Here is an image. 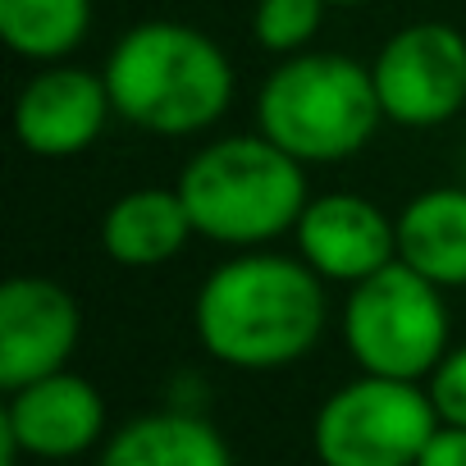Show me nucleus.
Returning <instances> with one entry per match:
<instances>
[{"instance_id": "nucleus-3", "label": "nucleus", "mask_w": 466, "mask_h": 466, "mask_svg": "<svg viewBox=\"0 0 466 466\" xmlns=\"http://www.w3.org/2000/svg\"><path fill=\"white\" fill-rule=\"evenodd\" d=\"M178 197L197 238L219 248H266L298 228L307 210V165L266 133H228L192 151L178 174Z\"/></svg>"}, {"instance_id": "nucleus-1", "label": "nucleus", "mask_w": 466, "mask_h": 466, "mask_svg": "<svg viewBox=\"0 0 466 466\" xmlns=\"http://www.w3.org/2000/svg\"><path fill=\"white\" fill-rule=\"evenodd\" d=\"M329 325L325 279L284 252H238L219 261L192 302V329L206 357L228 370H284L316 352Z\"/></svg>"}, {"instance_id": "nucleus-11", "label": "nucleus", "mask_w": 466, "mask_h": 466, "mask_svg": "<svg viewBox=\"0 0 466 466\" xmlns=\"http://www.w3.org/2000/svg\"><path fill=\"white\" fill-rule=\"evenodd\" d=\"M293 243L325 284L352 289L398 261V215L366 201L361 192H325L307 201Z\"/></svg>"}, {"instance_id": "nucleus-8", "label": "nucleus", "mask_w": 466, "mask_h": 466, "mask_svg": "<svg viewBox=\"0 0 466 466\" xmlns=\"http://www.w3.org/2000/svg\"><path fill=\"white\" fill-rule=\"evenodd\" d=\"M106 398L92 380L69 366L15 389L0 411V466H19V457L37 461H74L101 448L110 434Z\"/></svg>"}, {"instance_id": "nucleus-7", "label": "nucleus", "mask_w": 466, "mask_h": 466, "mask_svg": "<svg viewBox=\"0 0 466 466\" xmlns=\"http://www.w3.org/2000/svg\"><path fill=\"white\" fill-rule=\"evenodd\" d=\"M370 78L389 124L439 128L466 106V37L439 19L407 24L380 46Z\"/></svg>"}, {"instance_id": "nucleus-14", "label": "nucleus", "mask_w": 466, "mask_h": 466, "mask_svg": "<svg viewBox=\"0 0 466 466\" xmlns=\"http://www.w3.org/2000/svg\"><path fill=\"white\" fill-rule=\"evenodd\" d=\"M398 261L443 293L466 289V187H425L398 210Z\"/></svg>"}, {"instance_id": "nucleus-12", "label": "nucleus", "mask_w": 466, "mask_h": 466, "mask_svg": "<svg viewBox=\"0 0 466 466\" xmlns=\"http://www.w3.org/2000/svg\"><path fill=\"white\" fill-rule=\"evenodd\" d=\"M192 233L197 228L178 187H133L101 215V248L124 270L169 266Z\"/></svg>"}, {"instance_id": "nucleus-15", "label": "nucleus", "mask_w": 466, "mask_h": 466, "mask_svg": "<svg viewBox=\"0 0 466 466\" xmlns=\"http://www.w3.org/2000/svg\"><path fill=\"white\" fill-rule=\"evenodd\" d=\"M92 33V0H0V37L33 65L69 60Z\"/></svg>"}, {"instance_id": "nucleus-10", "label": "nucleus", "mask_w": 466, "mask_h": 466, "mask_svg": "<svg viewBox=\"0 0 466 466\" xmlns=\"http://www.w3.org/2000/svg\"><path fill=\"white\" fill-rule=\"evenodd\" d=\"M110 115H115V101H110L106 74L56 60V65H42L24 83L15 101V137L28 156L69 160V156H83L106 133Z\"/></svg>"}, {"instance_id": "nucleus-6", "label": "nucleus", "mask_w": 466, "mask_h": 466, "mask_svg": "<svg viewBox=\"0 0 466 466\" xmlns=\"http://www.w3.org/2000/svg\"><path fill=\"white\" fill-rule=\"evenodd\" d=\"M434 430L439 411L420 380L361 370L316 407L311 452L320 466H416Z\"/></svg>"}, {"instance_id": "nucleus-16", "label": "nucleus", "mask_w": 466, "mask_h": 466, "mask_svg": "<svg viewBox=\"0 0 466 466\" xmlns=\"http://www.w3.org/2000/svg\"><path fill=\"white\" fill-rule=\"evenodd\" d=\"M325 15H329L325 0H257L252 37L270 56H298L316 42Z\"/></svg>"}, {"instance_id": "nucleus-17", "label": "nucleus", "mask_w": 466, "mask_h": 466, "mask_svg": "<svg viewBox=\"0 0 466 466\" xmlns=\"http://www.w3.org/2000/svg\"><path fill=\"white\" fill-rule=\"evenodd\" d=\"M425 389L434 398L439 420L466 425V343H457V348L443 352V361L434 366V375L425 380Z\"/></svg>"}, {"instance_id": "nucleus-4", "label": "nucleus", "mask_w": 466, "mask_h": 466, "mask_svg": "<svg viewBox=\"0 0 466 466\" xmlns=\"http://www.w3.org/2000/svg\"><path fill=\"white\" fill-rule=\"evenodd\" d=\"M384 110L375 78L343 51H298L257 92V128L302 165H339L370 147Z\"/></svg>"}, {"instance_id": "nucleus-13", "label": "nucleus", "mask_w": 466, "mask_h": 466, "mask_svg": "<svg viewBox=\"0 0 466 466\" xmlns=\"http://www.w3.org/2000/svg\"><path fill=\"white\" fill-rule=\"evenodd\" d=\"M96 466H233V452L206 416L165 407L110 430Z\"/></svg>"}, {"instance_id": "nucleus-9", "label": "nucleus", "mask_w": 466, "mask_h": 466, "mask_svg": "<svg viewBox=\"0 0 466 466\" xmlns=\"http://www.w3.org/2000/svg\"><path fill=\"white\" fill-rule=\"evenodd\" d=\"M83 339V307L46 275H15L0 289V389L15 393L69 366Z\"/></svg>"}, {"instance_id": "nucleus-19", "label": "nucleus", "mask_w": 466, "mask_h": 466, "mask_svg": "<svg viewBox=\"0 0 466 466\" xmlns=\"http://www.w3.org/2000/svg\"><path fill=\"white\" fill-rule=\"evenodd\" d=\"M329 10H348V5H370V0H325Z\"/></svg>"}, {"instance_id": "nucleus-2", "label": "nucleus", "mask_w": 466, "mask_h": 466, "mask_svg": "<svg viewBox=\"0 0 466 466\" xmlns=\"http://www.w3.org/2000/svg\"><path fill=\"white\" fill-rule=\"evenodd\" d=\"M101 74L115 115L156 137L206 133L224 119V110L233 106V87H238L219 42L178 19L133 24L115 42Z\"/></svg>"}, {"instance_id": "nucleus-18", "label": "nucleus", "mask_w": 466, "mask_h": 466, "mask_svg": "<svg viewBox=\"0 0 466 466\" xmlns=\"http://www.w3.org/2000/svg\"><path fill=\"white\" fill-rule=\"evenodd\" d=\"M416 466H466V425L439 420V430H434L430 443L420 448Z\"/></svg>"}, {"instance_id": "nucleus-5", "label": "nucleus", "mask_w": 466, "mask_h": 466, "mask_svg": "<svg viewBox=\"0 0 466 466\" xmlns=\"http://www.w3.org/2000/svg\"><path fill=\"white\" fill-rule=\"evenodd\" d=\"M452 320L443 289L393 261L380 275L348 289L343 302V348L366 375L389 380H430L443 361Z\"/></svg>"}]
</instances>
